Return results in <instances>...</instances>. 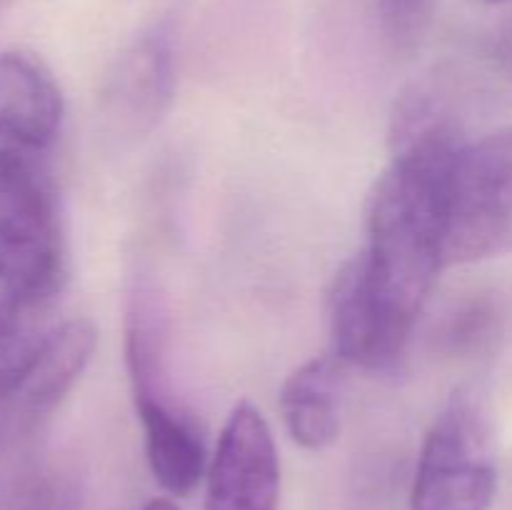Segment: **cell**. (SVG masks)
<instances>
[{
    "label": "cell",
    "mask_w": 512,
    "mask_h": 510,
    "mask_svg": "<svg viewBox=\"0 0 512 510\" xmlns=\"http://www.w3.org/2000/svg\"><path fill=\"white\" fill-rule=\"evenodd\" d=\"M123 353L150 473L170 498H185L210 460L198 418L173 388L168 308L148 275H135L125 295Z\"/></svg>",
    "instance_id": "obj_1"
},
{
    "label": "cell",
    "mask_w": 512,
    "mask_h": 510,
    "mask_svg": "<svg viewBox=\"0 0 512 510\" xmlns=\"http://www.w3.org/2000/svg\"><path fill=\"white\" fill-rule=\"evenodd\" d=\"M498 495L493 418L478 385H460L430 423L410 510H490Z\"/></svg>",
    "instance_id": "obj_2"
},
{
    "label": "cell",
    "mask_w": 512,
    "mask_h": 510,
    "mask_svg": "<svg viewBox=\"0 0 512 510\" xmlns=\"http://www.w3.org/2000/svg\"><path fill=\"white\" fill-rule=\"evenodd\" d=\"M512 250V128L465 140L445 178V265Z\"/></svg>",
    "instance_id": "obj_3"
},
{
    "label": "cell",
    "mask_w": 512,
    "mask_h": 510,
    "mask_svg": "<svg viewBox=\"0 0 512 510\" xmlns=\"http://www.w3.org/2000/svg\"><path fill=\"white\" fill-rule=\"evenodd\" d=\"M65 273L63 223L43 165L0 163V295L55 300Z\"/></svg>",
    "instance_id": "obj_4"
},
{
    "label": "cell",
    "mask_w": 512,
    "mask_h": 510,
    "mask_svg": "<svg viewBox=\"0 0 512 510\" xmlns=\"http://www.w3.org/2000/svg\"><path fill=\"white\" fill-rule=\"evenodd\" d=\"M205 478V510H278V445L265 415L248 400L230 410Z\"/></svg>",
    "instance_id": "obj_5"
},
{
    "label": "cell",
    "mask_w": 512,
    "mask_h": 510,
    "mask_svg": "<svg viewBox=\"0 0 512 510\" xmlns=\"http://www.w3.org/2000/svg\"><path fill=\"white\" fill-rule=\"evenodd\" d=\"M63 118V93L48 65L23 50L0 53V163L43 165Z\"/></svg>",
    "instance_id": "obj_6"
},
{
    "label": "cell",
    "mask_w": 512,
    "mask_h": 510,
    "mask_svg": "<svg viewBox=\"0 0 512 510\" xmlns=\"http://www.w3.org/2000/svg\"><path fill=\"white\" fill-rule=\"evenodd\" d=\"M175 45L165 28L138 35L110 68L103 88V115L110 135L135 140L153 133L175 98Z\"/></svg>",
    "instance_id": "obj_7"
},
{
    "label": "cell",
    "mask_w": 512,
    "mask_h": 510,
    "mask_svg": "<svg viewBox=\"0 0 512 510\" xmlns=\"http://www.w3.org/2000/svg\"><path fill=\"white\" fill-rule=\"evenodd\" d=\"M330 353L345 368L390 370L403 358L405 343L370 295L360 255L345 260L335 273L328 298Z\"/></svg>",
    "instance_id": "obj_8"
},
{
    "label": "cell",
    "mask_w": 512,
    "mask_h": 510,
    "mask_svg": "<svg viewBox=\"0 0 512 510\" xmlns=\"http://www.w3.org/2000/svg\"><path fill=\"white\" fill-rule=\"evenodd\" d=\"M343 373L345 365L330 353L308 360L288 375L280 390V415L295 445L318 453L338 440Z\"/></svg>",
    "instance_id": "obj_9"
},
{
    "label": "cell",
    "mask_w": 512,
    "mask_h": 510,
    "mask_svg": "<svg viewBox=\"0 0 512 510\" xmlns=\"http://www.w3.org/2000/svg\"><path fill=\"white\" fill-rule=\"evenodd\" d=\"M55 300L0 295V398L20 388L60 323L53 320Z\"/></svg>",
    "instance_id": "obj_10"
},
{
    "label": "cell",
    "mask_w": 512,
    "mask_h": 510,
    "mask_svg": "<svg viewBox=\"0 0 512 510\" xmlns=\"http://www.w3.org/2000/svg\"><path fill=\"white\" fill-rule=\"evenodd\" d=\"M55 410L58 403L45 395L40 398V390L28 380L0 398V495L8 490L10 478L18 473L28 448Z\"/></svg>",
    "instance_id": "obj_11"
},
{
    "label": "cell",
    "mask_w": 512,
    "mask_h": 510,
    "mask_svg": "<svg viewBox=\"0 0 512 510\" xmlns=\"http://www.w3.org/2000/svg\"><path fill=\"white\" fill-rule=\"evenodd\" d=\"M375 3H378L380 30L393 53H415L433 23L435 0H375Z\"/></svg>",
    "instance_id": "obj_12"
},
{
    "label": "cell",
    "mask_w": 512,
    "mask_h": 510,
    "mask_svg": "<svg viewBox=\"0 0 512 510\" xmlns=\"http://www.w3.org/2000/svg\"><path fill=\"white\" fill-rule=\"evenodd\" d=\"M495 323H498V313L490 300H468L455 313H450L443 328V340L453 353H465V350L488 343L493 338Z\"/></svg>",
    "instance_id": "obj_13"
},
{
    "label": "cell",
    "mask_w": 512,
    "mask_h": 510,
    "mask_svg": "<svg viewBox=\"0 0 512 510\" xmlns=\"http://www.w3.org/2000/svg\"><path fill=\"white\" fill-rule=\"evenodd\" d=\"M13 510H60V495L50 480H35L15 495Z\"/></svg>",
    "instance_id": "obj_14"
},
{
    "label": "cell",
    "mask_w": 512,
    "mask_h": 510,
    "mask_svg": "<svg viewBox=\"0 0 512 510\" xmlns=\"http://www.w3.org/2000/svg\"><path fill=\"white\" fill-rule=\"evenodd\" d=\"M143 510H180L175 505L173 498H165V495H158V498H150L148 503L143 505Z\"/></svg>",
    "instance_id": "obj_15"
},
{
    "label": "cell",
    "mask_w": 512,
    "mask_h": 510,
    "mask_svg": "<svg viewBox=\"0 0 512 510\" xmlns=\"http://www.w3.org/2000/svg\"><path fill=\"white\" fill-rule=\"evenodd\" d=\"M10 3H13V0H0V13H3V10H5V8H8V5H10Z\"/></svg>",
    "instance_id": "obj_16"
},
{
    "label": "cell",
    "mask_w": 512,
    "mask_h": 510,
    "mask_svg": "<svg viewBox=\"0 0 512 510\" xmlns=\"http://www.w3.org/2000/svg\"><path fill=\"white\" fill-rule=\"evenodd\" d=\"M488 3H512V0H488Z\"/></svg>",
    "instance_id": "obj_17"
}]
</instances>
